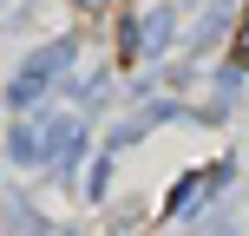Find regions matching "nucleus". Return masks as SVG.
<instances>
[{"label":"nucleus","instance_id":"1","mask_svg":"<svg viewBox=\"0 0 249 236\" xmlns=\"http://www.w3.org/2000/svg\"><path fill=\"white\" fill-rule=\"evenodd\" d=\"M236 59L249 66V13H243V26H236Z\"/></svg>","mask_w":249,"mask_h":236}]
</instances>
